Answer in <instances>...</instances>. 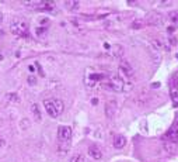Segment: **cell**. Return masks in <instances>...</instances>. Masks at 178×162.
Segmentation results:
<instances>
[{"instance_id": "1", "label": "cell", "mask_w": 178, "mask_h": 162, "mask_svg": "<svg viewBox=\"0 0 178 162\" xmlns=\"http://www.w3.org/2000/svg\"><path fill=\"white\" fill-rule=\"evenodd\" d=\"M44 107H45V110H46V113H48L52 118L60 116V114L63 113V109H65L63 102L59 100V99H48V100H45Z\"/></svg>"}, {"instance_id": "2", "label": "cell", "mask_w": 178, "mask_h": 162, "mask_svg": "<svg viewBox=\"0 0 178 162\" xmlns=\"http://www.w3.org/2000/svg\"><path fill=\"white\" fill-rule=\"evenodd\" d=\"M10 31L18 35V37H28L30 35V27L28 23L24 20H14L10 24Z\"/></svg>"}, {"instance_id": "3", "label": "cell", "mask_w": 178, "mask_h": 162, "mask_svg": "<svg viewBox=\"0 0 178 162\" xmlns=\"http://www.w3.org/2000/svg\"><path fill=\"white\" fill-rule=\"evenodd\" d=\"M109 86L114 92H123L125 90V80L119 75H112L109 78Z\"/></svg>"}, {"instance_id": "4", "label": "cell", "mask_w": 178, "mask_h": 162, "mask_svg": "<svg viewBox=\"0 0 178 162\" xmlns=\"http://www.w3.org/2000/svg\"><path fill=\"white\" fill-rule=\"evenodd\" d=\"M57 140L59 143H69L72 140V128L69 125H60L57 128Z\"/></svg>"}, {"instance_id": "5", "label": "cell", "mask_w": 178, "mask_h": 162, "mask_svg": "<svg viewBox=\"0 0 178 162\" xmlns=\"http://www.w3.org/2000/svg\"><path fill=\"white\" fill-rule=\"evenodd\" d=\"M119 75L126 76V78H132V76H133L132 66L129 65L128 61H121V64H119Z\"/></svg>"}, {"instance_id": "6", "label": "cell", "mask_w": 178, "mask_h": 162, "mask_svg": "<svg viewBox=\"0 0 178 162\" xmlns=\"http://www.w3.org/2000/svg\"><path fill=\"white\" fill-rule=\"evenodd\" d=\"M146 21H147V24H150V26H159L163 21V17H161V14L156 13V11H150V13L147 14Z\"/></svg>"}, {"instance_id": "7", "label": "cell", "mask_w": 178, "mask_h": 162, "mask_svg": "<svg viewBox=\"0 0 178 162\" xmlns=\"http://www.w3.org/2000/svg\"><path fill=\"white\" fill-rule=\"evenodd\" d=\"M115 113H116V103H115L114 100L112 102H108L107 106H105V114L108 118H112L115 116Z\"/></svg>"}, {"instance_id": "8", "label": "cell", "mask_w": 178, "mask_h": 162, "mask_svg": "<svg viewBox=\"0 0 178 162\" xmlns=\"http://www.w3.org/2000/svg\"><path fill=\"white\" fill-rule=\"evenodd\" d=\"M89 155L91 156L93 159H101V158H102V152H101V149L98 148V147L91 145V147H89Z\"/></svg>"}, {"instance_id": "9", "label": "cell", "mask_w": 178, "mask_h": 162, "mask_svg": "<svg viewBox=\"0 0 178 162\" xmlns=\"http://www.w3.org/2000/svg\"><path fill=\"white\" fill-rule=\"evenodd\" d=\"M125 145H126V138L123 135H116L114 138V147L116 149H122Z\"/></svg>"}, {"instance_id": "10", "label": "cell", "mask_w": 178, "mask_h": 162, "mask_svg": "<svg viewBox=\"0 0 178 162\" xmlns=\"http://www.w3.org/2000/svg\"><path fill=\"white\" fill-rule=\"evenodd\" d=\"M79 6H80V3L76 1V0H67V1H65V7H66L67 10H72V11L77 10Z\"/></svg>"}, {"instance_id": "11", "label": "cell", "mask_w": 178, "mask_h": 162, "mask_svg": "<svg viewBox=\"0 0 178 162\" xmlns=\"http://www.w3.org/2000/svg\"><path fill=\"white\" fill-rule=\"evenodd\" d=\"M111 52H112V55L115 58H121L123 55V48L121 45H112L111 47Z\"/></svg>"}, {"instance_id": "12", "label": "cell", "mask_w": 178, "mask_h": 162, "mask_svg": "<svg viewBox=\"0 0 178 162\" xmlns=\"http://www.w3.org/2000/svg\"><path fill=\"white\" fill-rule=\"evenodd\" d=\"M31 111H32V114H34V118H35L37 121H41V110H39L38 104H37V103H32Z\"/></svg>"}, {"instance_id": "13", "label": "cell", "mask_w": 178, "mask_h": 162, "mask_svg": "<svg viewBox=\"0 0 178 162\" xmlns=\"http://www.w3.org/2000/svg\"><path fill=\"white\" fill-rule=\"evenodd\" d=\"M69 149H70V141L69 143H59V145H57L59 154H66Z\"/></svg>"}, {"instance_id": "14", "label": "cell", "mask_w": 178, "mask_h": 162, "mask_svg": "<svg viewBox=\"0 0 178 162\" xmlns=\"http://www.w3.org/2000/svg\"><path fill=\"white\" fill-rule=\"evenodd\" d=\"M39 9H45V10H52L55 7L53 1H39Z\"/></svg>"}, {"instance_id": "15", "label": "cell", "mask_w": 178, "mask_h": 162, "mask_svg": "<svg viewBox=\"0 0 178 162\" xmlns=\"http://www.w3.org/2000/svg\"><path fill=\"white\" fill-rule=\"evenodd\" d=\"M46 32H48V30H46L45 27H38V28L35 30V34L38 35L39 38H42V37H45V35H46Z\"/></svg>"}, {"instance_id": "16", "label": "cell", "mask_w": 178, "mask_h": 162, "mask_svg": "<svg viewBox=\"0 0 178 162\" xmlns=\"http://www.w3.org/2000/svg\"><path fill=\"white\" fill-rule=\"evenodd\" d=\"M171 96L175 102H178V82L171 87Z\"/></svg>"}, {"instance_id": "17", "label": "cell", "mask_w": 178, "mask_h": 162, "mask_svg": "<svg viewBox=\"0 0 178 162\" xmlns=\"http://www.w3.org/2000/svg\"><path fill=\"white\" fill-rule=\"evenodd\" d=\"M6 97H7V100H9V102H18V100H20L17 93H7Z\"/></svg>"}, {"instance_id": "18", "label": "cell", "mask_w": 178, "mask_h": 162, "mask_svg": "<svg viewBox=\"0 0 178 162\" xmlns=\"http://www.w3.org/2000/svg\"><path fill=\"white\" fill-rule=\"evenodd\" d=\"M168 17H170V20H171L174 24L178 26V11H171V13L168 14Z\"/></svg>"}, {"instance_id": "19", "label": "cell", "mask_w": 178, "mask_h": 162, "mask_svg": "<svg viewBox=\"0 0 178 162\" xmlns=\"http://www.w3.org/2000/svg\"><path fill=\"white\" fill-rule=\"evenodd\" d=\"M27 82H28V85H31V86H35V85H37V76L31 73V75L28 76V79H27Z\"/></svg>"}, {"instance_id": "20", "label": "cell", "mask_w": 178, "mask_h": 162, "mask_svg": "<svg viewBox=\"0 0 178 162\" xmlns=\"http://www.w3.org/2000/svg\"><path fill=\"white\" fill-rule=\"evenodd\" d=\"M70 162H84V156L83 155H77V156H73Z\"/></svg>"}, {"instance_id": "21", "label": "cell", "mask_w": 178, "mask_h": 162, "mask_svg": "<svg viewBox=\"0 0 178 162\" xmlns=\"http://www.w3.org/2000/svg\"><path fill=\"white\" fill-rule=\"evenodd\" d=\"M23 4L24 6H39V1H35V0L34 1H27V0H24Z\"/></svg>"}, {"instance_id": "22", "label": "cell", "mask_w": 178, "mask_h": 162, "mask_svg": "<svg viewBox=\"0 0 178 162\" xmlns=\"http://www.w3.org/2000/svg\"><path fill=\"white\" fill-rule=\"evenodd\" d=\"M21 127H23V128H27V127H28V120H27V118H24V121H23V124H21Z\"/></svg>"}, {"instance_id": "23", "label": "cell", "mask_w": 178, "mask_h": 162, "mask_svg": "<svg viewBox=\"0 0 178 162\" xmlns=\"http://www.w3.org/2000/svg\"><path fill=\"white\" fill-rule=\"evenodd\" d=\"M28 69H30V71L32 72V75H34V72H35V66H34V65H30V66H28Z\"/></svg>"}, {"instance_id": "24", "label": "cell", "mask_w": 178, "mask_h": 162, "mask_svg": "<svg viewBox=\"0 0 178 162\" xmlns=\"http://www.w3.org/2000/svg\"><path fill=\"white\" fill-rule=\"evenodd\" d=\"M175 41H177L175 38H170V44H171V45H175V44H177Z\"/></svg>"}, {"instance_id": "25", "label": "cell", "mask_w": 178, "mask_h": 162, "mask_svg": "<svg viewBox=\"0 0 178 162\" xmlns=\"http://www.w3.org/2000/svg\"><path fill=\"white\" fill-rule=\"evenodd\" d=\"M152 86H153V87H159V86H160V83H159V82H157V83H153Z\"/></svg>"}, {"instance_id": "26", "label": "cell", "mask_w": 178, "mask_h": 162, "mask_svg": "<svg viewBox=\"0 0 178 162\" xmlns=\"http://www.w3.org/2000/svg\"><path fill=\"white\" fill-rule=\"evenodd\" d=\"M3 23V13H0V24Z\"/></svg>"}, {"instance_id": "27", "label": "cell", "mask_w": 178, "mask_h": 162, "mask_svg": "<svg viewBox=\"0 0 178 162\" xmlns=\"http://www.w3.org/2000/svg\"><path fill=\"white\" fill-rule=\"evenodd\" d=\"M168 32H174V27H170L168 28Z\"/></svg>"}, {"instance_id": "28", "label": "cell", "mask_w": 178, "mask_h": 162, "mask_svg": "<svg viewBox=\"0 0 178 162\" xmlns=\"http://www.w3.org/2000/svg\"><path fill=\"white\" fill-rule=\"evenodd\" d=\"M1 59H3V55H1V54H0V61H1Z\"/></svg>"}, {"instance_id": "29", "label": "cell", "mask_w": 178, "mask_h": 162, "mask_svg": "<svg viewBox=\"0 0 178 162\" xmlns=\"http://www.w3.org/2000/svg\"><path fill=\"white\" fill-rule=\"evenodd\" d=\"M175 80H177V82H178V75H177V76H175Z\"/></svg>"}]
</instances>
